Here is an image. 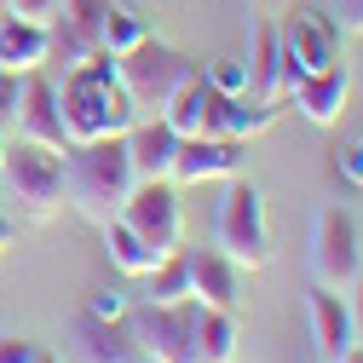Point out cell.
Masks as SVG:
<instances>
[{
	"instance_id": "1",
	"label": "cell",
	"mask_w": 363,
	"mask_h": 363,
	"mask_svg": "<svg viewBox=\"0 0 363 363\" xmlns=\"http://www.w3.org/2000/svg\"><path fill=\"white\" fill-rule=\"evenodd\" d=\"M133 185H139V173H133V156H127V133L64 145V202L81 219L110 225Z\"/></svg>"
},
{
	"instance_id": "2",
	"label": "cell",
	"mask_w": 363,
	"mask_h": 363,
	"mask_svg": "<svg viewBox=\"0 0 363 363\" xmlns=\"http://www.w3.org/2000/svg\"><path fill=\"white\" fill-rule=\"evenodd\" d=\"M58 110H64L69 145H75V139H110V133H127L133 121H139L133 99L121 93V81H116V58H110V52H93L86 64L64 69Z\"/></svg>"
},
{
	"instance_id": "3",
	"label": "cell",
	"mask_w": 363,
	"mask_h": 363,
	"mask_svg": "<svg viewBox=\"0 0 363 363\" xmlns=\"http://www.w3.org/2000/svg\"><path fill=\"white\" fill-rule=\"evenodd\" d=\"M191 75H196V58L162 47V40H139L133 52L116 58V81H121V93L133 99L139 116H162V110L173 104V93H179Z\"/></svg>"
},
{
	"instance_id": "4",
	"label": "cell",
	"mask_w": 363,
	"mask_h": 363,
	"mask_svg": "<svg viewBox=\"0 0 363 363\" xmlns=\"http://www.w3.org/2000/svg\"><path fill=\"white\" fill-rule=\"evenodd\" d=\"M196 300H139L127 306V335L139 346V363H191V346H196Z\"/></svg>"
},
{
	"instance_id": "5",
	"label": "cell",
	"mask_w": 363,
	"mask_h": 363,
	"mask_svg": "<svg viewBox=\"0 0 363 363\" xmlns=\"http://www.w3.org/2000/svg\"><path fill=\"white\" fill-rule=\"evenodd\" d=\"M0 185L12 191V202L29 219H52L64 208V150L18 139L6 145V162H0Z\"/></svg>"
},
{
	"instance_id": "6",
	"label": "cell",
	"mask_w": 363,
	"mask_h": 363,
	"mask_svg": "<svg viewBox=\"0 0 363 363\" xmlns=\"http://www.w3.org/2000/svg\"><path fill=\"white\" fill-rule=\"evenodd\" d=\"M213 248L231 254L242 271H259L271 259V231H265V196L242 179H231L219 196V219H213Z\"/></svg>"
},
{
	"instance_id": "7",
	"label": "cell",
	"mask_w": 363,
	"mask_h": 363,
	"mask_svg": "<svg viewBox=\"0 0 363 363\" xmlns=\"http://www.w3.org/2000/svg\"><path fill=\"white\" fill-rule=\"evenodd\" d=\"M311 271H317V283L346 294L357 277H363V248H357V225L346 208H323L311 225Z\"/></svg>"
},
{
	"instance_id": "8",
	"label": "cell",
	"mask_w": 363,
	"mask_h": 363,
	"mask_svg": "<svg viewBox=\"0 0 363 363\" xmlns=\"http://www.w3.org/2000/svg\"><path fill=\"white\" fill-rule=\"evenodd\" d=\"M121 219H127L156 254L179 248V237H185V208H179L173 179H139V185L127 191V202H121Z\"/></svg>"
},
{
	"instance_id": "9",
	"label": "cell",
	"mask_w": 363,
	"mask_h": 363,
	"mask_svg": "<svg viewBox=\"0 0 363 363\" xmlns=\"http://www.w3.org/2000/svg\"><path fill=\"white\" fill-rule=\"evenodd\" d=\"M277 47H283V75L289 86L300 75H317V69H329L340 64V40H335V23L323 12H294L283 29H277Z\"/></svg>"
},
{
	"instance_id": "10",
	"label": "cell",
	"mask_w": 363,
	"mask_h": 363,
	"mask_svg": "<svg viewBox=\"0 0 363 363\" xmlns=\"http://www.w3.org/2000/svg\"><path fill=\"white\" fill-rule=\"evenodd\" d=\"M225 104H231V99H225L219 86L196 69V75L173 93V104L162 110V121L179 133V139H225Z\"/></svg>"
},
{
	"instance_id": "11",
	"label": "cell",
	"mask_w": 363,
	"mask_h": 363,
	"mask_svg": "<svg viewBox=\"0 0 363 363\" xmlns=\"http://www.w3.org/2000/svg\"><path fill=\"white\" fill-rule=\"evenodd\" d=\"M12 127H18V139L52 145V150L69 145V133H64V110H58V81H52V75H40V69L23 75V93H18V116H12Z\"/></svg>"
},
{
	"instance_id": "12",
	"label": "cell",
	"mask_w": 363,
	"mask_h": 363,
	"mask_svg": "<svg viewBox=\"0 0 363 363\" xmlns=\"http://www.w3.org/2000/svg\"><path fill=\"white\" fill-rule=\"evenodd\" d=\"M242 173V139H179L173 150V185H208V179Z\"/></svg>"
},
{
	"instance_id": "13",
	"label": "cell",
	"mask_w": 363,
	"mask_h": 363,
	"mask_svg": "<svg viewBox=\"0 0 363 363\" xmlns=\"http://www.w3.org/2000/svg\"><path fill=\"white\" fill-rule=\"evenodd\" d=\"M185 265H191V300L196 306H213V311H237V294H242V265L219 248H185Z\"/></svg>"
},
{
	"instance_id": "14",
	"label": "cell",
	"mask_w": 363,
	"mask_h": 363,
	"mask_svg": "<svg viewBox=\"0 0 363 363\" xmlns=\"http://www.w3.org/2000/svg\"><path fill=\"white\" fill-rule=\"evenodd\" d=\"M289 99H294V110L311 127H335L340 110H346V99H352V75H346V64H329V69H317V75H300L289 86Z\"/></svg>"
},
{
	"instance_id": "15",
	"label": "cell",
	"mask_w": 363,
	"mask_h": 363,
	"mask_svg": "<svg viewBox=\"0 0 363 363\" xmlns=\"http://www.w3.org/2000/svg\"><path fill=\"white\" fill-rule=\"evenodd\" d=\"M306 311H311V346H317V363H335L340 352H352V346H357V340H352V311H346V294H335V289L317 283V289H311V300H306Z\"/></svg>"
},
{
	"instance_id": "16",
	"label": "cell",
	"mask_w": 363,
	"mask_h": 363,
	"mask_svg": "<svg viewBox=\"0 0 363 363\" xmlns=\"http://www.w3.org/2000/svg\"><path fill=\"white\" fill-rule=\"evenodd\" d=\"M173 150H179V133L162 116H139L127 127V156L139 179H167L173 173Z\"/></svg>"
},
{
	"instance_id": "17",
	"label": "cell",
	"mask_w": 363,
	"mask_h": 363,
	"mask_svg": "<svg viewBox=\"0 0 363 363\" xmlns=\"http://www.w3.org/2000/svg\"><path fill=\"white\" fill-rule=\"evenodd\" d=\"M248 99L259 104H283L289 99V75H283V47H277V29L259 23L254 29V52H248Z\"/></svg>"
},
{
	"instance_id": "18",
	"label": "cell",
	"mask_w": 363,
	"mask_h": 363,
	"mask_svg": "<svg viewBox=\"0 0 363 363\" xmlns=\"http://www.w3.org/2000/svg\"><path fill=\"white\" fill-rule=\"evenodd\" d=\"M47 47H52V35L47 23H29V18H12V12H0V69H47Z\"/></svg>"
},
{
	"instance_id": "19",
	"label": "cell",
	"mask_w": 363,
	"mask_h": 363,
	"mask_svg": "<svg viewBox=\"0 0 363 363\" xmlns=\"http://www.w3.org/2000/svg\"><path fill=\"white\" fill-rule=\"evenodd\" d=\"M99 231H104V254H110V265L121 271V277H133V283H139L145 271H150V265L162 259V254H156V248H150V242H145L139 231H133V225H127L121 213H116L110 225H99Z\"/></svg>"
},
{
	"instance_id": "20",
	"label": "cell",
	"mask_w": 363,
	"mask_h": 363,
	"mask_svg": "<svg viewBox=\"0 0 363 363\" xmlns=\"http://www.w3.org/2000/svg\"><path fill=\"white\" fill-rule=\"evenodd\" d=\"M231 357H237V323H231V311L202 306V311H196V346H191V363H231Z\"/></svg>"
},
{
	"instance_id": "21",
	"label": "cell",
	"mask_w": 363,
	"mask_h": 363,
	"mask_svg": "<svg viewBox=\"0 0 363 363\" xmlns=\"http://www.w3.org/2000/svg\"><path fill=\"white\" fill-rule=\"evenodd\" d=\"M81 352L86 363H139V346L121 323H104V317H81Z\"/></svg>"
},
{
	"instance_id": "22",
	"label": "cell",
	"mask_w": 363,
	"mask_h": 363,
	"mask_svg": "<svg viewBox=\"0 0 363 363\" xmlns=\"http://www.w3.org/2000/svg\"><path fill=\"white\" fill-rule=\"evenodd\" d=\"M139 40H150V23L133 12V6H104V23H99V47L110 52V58H121V52H133Z\"/></svg>"
},
{
	"instance_id": "23",
	"label": "cell",
	"mask_w": 363,
	"mask_h": 363,
	"mask_svg": "<svg viewBox=\"0 0 363 363\" xmlns=\"http://www.w3.org/2000/svg\"><path fill=\"white\" fill-rule=\"evenodd\" d=\"M145 300H185L191 294V265H185V248H167L150 271H145Z\"/></svg>"
},
{
	"instance_id": "24",
	"label": "cell",
	"mask_w": 363,
	"mask_h": 363,
	"mask_svg": "<svg viewBox=\"0 0 363 363\" xmlns=\"http://www.w3.org/2000/svg\"><path fill=\"white\" fill-rule=\"evenodd\" d=\"M271 121H277V104H259V99H248V93H237L231 104H225V139H254V133H265Z\"/></svg>"
},
{
	"instance_id": "25",
	"label": "cell",
	"mask_w": 363,
	"mask_h": 363,
	"mask_svg": "<svg viewBox=\"0 0 363 363\" xmlns=\"http://www.w3.org/2000/svg\"><path fill=\"white\" fill-rule=\"evenodd\" d=\"M202 75H208V81L219 86V93H225V99H237V93H248V69H242L237 58H213V64H208Z\"/></svg>"
},
{
	"instance_id": "26",
	"label": "cell",
	"mask_w": 363,
	"mask_h": 363,
	"mask_svg": "<svg viewBox=\"0 0 363 363\" xmlns=\"http://www.w3.org/2000/svg\"><path fill=\"white\" fill-rule=\"evenodd\" d=\"M127 306H133V300H127L121 289H99L93 300H86V317H104V323H121V317H127Z\"/></svg>"
},
{
	"instance_id": "27",
	"label": "cell",
	"mask_w": 363,
	"mask_h": 363,
	"mask_svg": "<svg viewBox=\"0 0 363 363\" xmlns=\"http://www.w3.org/2000/svg\"><path fill=\"white\" fill-rule=\"evenodd\" d=\"M64 0H0V12H12V18H29V23H52L58 18Z\"/></svg>"
},
{
	"instance_id": "28",
	"label": "cell",
	"mask_w": 363,
	"mask_h": 363,
	"mask_svg": "<svg viewBox=\"0 0 363 363\" xmlns=\"http://www.w3.org/2000/svg\"><path fill=\"white\" fill-rule=\"evenodd\" d=\"M0 363H40V340H29V335H0Z\"/></svg>"
},
{
	"instance_id": "29",
	"label": "cell",
	"mask_w": 363,
	"mask_h": 363,
	"mask_svg": "<svg viewBox=\"0 0 363 363\" xmlns=\"http://www.w3.org/2000/svg\"><path fill=\"white\" fill-rule=\"evenodd\" d=\"M18 93H23V75H18V69H0V127H12V116H18Z\"/></svg>"
},
{
	"instance_id": "30",
	"label": "cell",
	"mask_w": 363,
	"mask_h": 363,
	"mask_svg": "<svg viewBox=\"0 0 363 363\" xmlns=\"http://www.w3.org/2000/svg\"><path fill=\"white\" fill-rule=\"evenodd\" d=\"M335 167H340L346 185H363V139H357V145H346V150L335 156Z\"/></svg>"
},
{
	"instance_id": "31",
	"label": "cell",
	"mask_w": 363,
	"mask_h": 363,
	"mask_svg": "<svg viewBox=\"0 0 363 363\" xmlns=\"http://www.w3.org/2000/svg\"><path fill=\"white\" fill-rule=\"evenodd\" d=\"M335 12H340L346 35H363V0H335Z\"/></svg>"
},
{
	"instance_id": "32",
	"label": "cell",
	"mask_w": 363,
	"mask_h": 363,
	"mask_svg": "<svg viewBox=\"0 0 363 363\" xmlns=\"http://www.w3.org/2000/svg\"><path fill=\"white\" fill-rule=\"evenodd\" d=\"M346 294H352V300H346V311H352V340L363 346V277H357V283H352Z\"/></svg>"
},
{
	"instance_id": "33",
	"label": "cell",
	"mask_w": 363,
	"mask_h": 363,
	"mask_svg": "<svg viewBox=\"0 0 363 363\" xmlns=\"http://www.w3.org/2000/svg\"><path fill=\"white\" fill-rule=\"evenodd\" d=\"M12 237H18V225H12V213H6V208H0V254H6V242H12Z\"/></svg>"
},
{
	"instance_id": "34",
	"label": "cell",
	"mask_w": 363,
	"mask_h": 363,
	"mask_svg": "<svg viewBox=\"0 0 363 363\" xmlns=\"http://www.w3.org/2000/svg\"><path fill=\"white\" fill-rule=\"evenodd\" d=\"M335 363H363V346H352V352H340Z\"/></svg>"
},
{
	"instance_id": "35",
	"label": "cell",
	"mask_w": 363,
	"mask_h": 363,
	"mask_svg": "<svg viewBox=\"0 0 363 363\" xmlns=\"http://www.w3.org/2000/svg\"><path fill=\"white\" fill-rule=\"evenodd\" d=\"M6 145H12V139H6V127H0V162H6Z\"/></svg>"
},
{
	"instance_id": "36",
	"label": "cell",
	"mask_w": 363,
	"mask_h": 363,
	"mask_svg": "<svg viewBox=\"0 0 363 363\" xmlns=\"http://www.w3.org/2000/svg\"><path fill=\"white\" fill-rule=\"evenodd\" d=\"M40 363H58V357H47V352H40Z\"/></svg>"
}]
</instances>
